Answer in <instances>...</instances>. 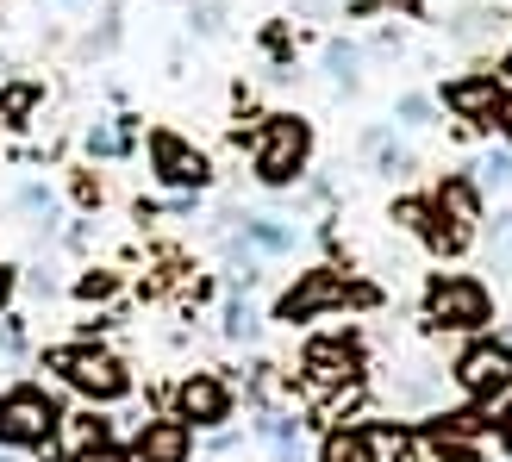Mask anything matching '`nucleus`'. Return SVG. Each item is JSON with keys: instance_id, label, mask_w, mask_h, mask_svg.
Returning a JSON list of instances; mask_svg holds the SVG:
<instances>
[{"instance_id": "obj_4", "label": "nucleus", "mask_w": 512, "mask_h": 462, "mask_svg": "<svg viewBox=\"0 0 512 462\" xmlns=\"http://www.w3.org/2000/svg\"><path fill=\"white\" fill-rule=\"evenodd\" d=\"M50 369H57L75 394H88V400H125L132 394V369H125L113 350H94V344L50 350Z\"/></svg>"}, {"instance_id": "obj_9", "label": "nucleus", "mask_w": 512, "mask_h": 462, "mask_svg": "<svg viewBox=\"0 0 512 462\" xmlns=\"http://www.w3.org/2000/svg\"><path fill=\"white\" fill-rule=\"evenodd\" d=\"M456 381H463L475 400L512 388V344H475L463 363H456Z\"/></svg>"}, {"instance_id": "obj_33", "label": "nucleus", "mask_w": 512, "mask_h": 462, "mask_svg": "<svg viewBox=\"0 0 512 462\" xmlns=\"http://www.w3.org/2000/svg\"><path fill=\"white\" fill-rule=\"evenodd\" d=\"M500 132H506V138H512V94H506V100H500Z\"/></svg>"}, {"instance_id": "obj_27", "label": "nucleus", "mask_w": 512, "mask_h": 462, "mask_svg": "<svg viewBox=\"0 0 512 462\" xmlns=\"http://www.w3.org/2000/svg\"><path fill=\"white\" fill-rule=\"evenodd\" d=\"M225 338H232V344H250V338H256V313H250L244 300L225 306Z\"/></svg>"}, {"instance_id": "obj_18", "label": "nucleus", "mask_w": 512, "mask_h": 462, "mask_svg": "<svg viewBox=\"0 0 512 462\" xmlns=\"http://www.w3.org/2000/svg\"><path fill=\"white\" fill-rule=\"evenodd\" d=\"M244 238L256 244V250H294V225H275V219H244Z\"/></svg>"}, {"instance_id": "obj_23", "label": "nucleus", "mask_w": 512, "mask_h": 462, "mask_svg": "<svg viewBox=\"0 0 512 462\" xmlns=\"http://www.w3.org/2000/svg\"><path fill=\"white\" fill-rule=\"evenodd\" d=\"M475 182H481V188H512V150H481Z\"/></svg>"}, {"instance_id": "obj_13", "label": "nucleus", "mask_w": 512, "mask_h": 462, "mask_svg": "<svg viewBox=\"0 0 512 462\" xmlns=\"http://www.w3.org/2000/svg\"><path fill=\"white\" fill-rule=\"evenodd\" d=\"M107 438H113L107 419H94V413H63L57 431H50V444H57L63 456H82V450H94V444H107Z\"/></svg>"}, {"instance_id": "obj_16", "label": "nucleus", "mask_w": 512, "mask_h": 462, "mask_svg": "<svg viewBox=\"0 0 512 462\" xmlns=\"http://www.w3.org/2000/svg\"><path fill=\"white\" fill-rule=\"evenodd\" d=\"M325 75H331V82H338L344 94H356V82H363V50H356V44H325Z\"/></svg>"}, {"instance_id": "obj_5", "label": "nucleus", "mask_w": 512, "mask_h": 462, "mask_svg": "<svg viewBox=\"0 0 512 462\" xmlns=\"http://www.w3.org/2000/svg\"><path fill=\"white\" fill-rule=\"evenodd\" d=\"M57 406H50L44 388H32V381H19V388L0 394V444L7 450H38L50 431H57Z\"/></svg>"}, {"instance_id": "obj_8", "label": "nucleus", "mask_w": 512, "mask_h": 462, "mask_svg": "<svg viewBox=\"0 0 512 462\" xmlns=\"http://www.w3.org/2000/svg\"><path fill=\"white\" fill-rule=\"evenodd\" d=\"M150 169H157V182L188 188V194H200V188L213 182V163L200 157L194 144H182L175 132H157V138H150Z\"/></svg>"}, {"instance_id": "obj_35", "label": "nucleus", "mask_w": 512, "mask_h": 462, "mask_svg": "<svg viewBox=\"0 0 512 462\" xmlns=\"http://www.w3.org/2000/svg\"><path fill=\"white\" fill-rule=\"evenodd\" d=\"M444 462H481V456H475V450H450Z\"/></svg>"}, {"instance_id": "obj_20", "label": "nucleus", "mask_w": 512, "mask_h": 462, "mask_svg": "<svg viewBox=\"0 0 512 462\" xmlns=\"http://www.w3.org/2000/svg\"><path fill=\"white\" fill-rule=\"evenodd\" d=\"M488 263H494V275H512V213H494V231H488Z\"/></svg>"}, {"instance_id": "obj_2", "label": "nucleus", "mask_w": 512, "mask_h": 462, "mask_svg": "<svg viewBox=\"0 0 512 462\" xmlns=\"http://www.w3.org/2000/svg\"><path fill=\"white\" fill-rule=\"evenodd\" d=\"M425 319L438 331H488L494 325V294L475 275H438L425 288Z\"/></svg>"}, {"instance_id": "obj_10", "label": "nucleus", "mask_w": 512, "mask_h": 462, "mask_svg": "<svg viewBox=\"0 0 512 462\" xmlns=\"http://www.w3.org/2000/svg\"><path fill=\"white\" fill-rule=\"evenodd\" d=\"M175 413L188 425H225L232 419V388H225L219 375H188L182 388H175Z\"/></svg>"}, {"instance_id": "obj_32", "label": "nucleus", "mask_w": 512, "mask_h": 462, "mask_svg": "<svg viewBox=\"0 0 512 462\" xmlns=\"http://www.w3.org/2000/svg\"><path fill=\"white\" fill-rule=\"evenodd\" d=\"M0 350H7V356H19V350H25V325H19L13 313H0Z\"/></svg>"}, {"instance_id": "obj_22", "label": "nucleus", "mask_w": 512, "mask_h": 462, "mask_svg": "<svg viewBox=\"0 0 512 462\" xmlns=\"http://www.w3.org/2000/svg\"><path fill=\"white\" fill-rule=\"evenodd\" d=\"M488 32H500V13H488V7H463L456 13V25H450V38H488Z\"/></svg>"}, {"instance_id": "obj_12", "label": "nucleus", "mask_w": 512, "mask_h": 462, "mask_svg": "<svg viewBox=\"0 0 512 462\" xmlns=\"http://www.w3.org/2000/svg\"><path fill=\"white\" fill-rule=\"evenodd\" d=\"M500 82L494 75H463V82H450L444 88V107L456 119H469V125H500Z\"/></svg>"}, {"instance_id": "obj_15", "label": "nucleus", "mask_w": 512, "mask_h": 462, "mask_svg": "<svg viewBox=\"0 0 512 462\" xmlns=\"http://www.w3.org/2000/svg\"><path fill=\"white\" fill-rule=\"evenodd\" d=\"M363 157L381 169V175H406L413 169V157H406V144H394L388 125H375V132H363Z\"/></svg>"}, {"instance_id": "obj_28", "label": "nucleus", "mask_w": 512, "mask_h": 462, "mask_svg": "<svg viewBox=\"0 0 512 462\" xmlns=\"http://www.w3.org/2000/svg\"><path fill=\"white\" fill-rule=\"evenodd\" d=\"M113 288H119V281L107 269H88L82 281H75V294H82V300H113Z\"/></svg>"}, {"instance_id": "obj_25", "label": "nucleus", "mask_w": 512, "mask_h": 462, "mask_svg": "<svg viewBox=\"0 0 512 462\" xmlns=\"http://www.w3.org/2000/svg\"><path fill=\"white\" fill-rule=\"evenodd\" d=\"M256 431H263V438H275L281 450L300 444V419H294V413H263V419H256Z\"/></svg>"}, {"instance_id": "obj_31", "label": "nucleus", "mask_w": 512, "mask_h": 462, "mask_svg": "<svg viewBox=\"0 0 512 462\" xmlns=\"http://www.w3.org/2000/svg\"><path fill=\"white\" fill-rule=\"evenodd\" d=\"M400 125H431V100L425 94H406L400 100Z\"/></svg>"}, {"instance_id": "obj_1", "label": "nucleus", "mask_w": 512, "mask_h": 462, "mask_svg": "<svg viewBox=\"0 0 512 462\" xmlns=\"http://www.w3.org/2000/svg\"><path fill=\"white\" fill-rule=\"evenodd\" d=\"M306 157H313V125L294 119V113H275L256 138V182L263 188H294L306 175Z\"/></svg>"}, {"instance_id": "obj_21", "label": "nucleus", "mask_w": 512, "mask_h": 462, "mask_svg": "<svg viewBox=\"0 0 512 462\" xmlns=\"http://www.w3.org/2000/svg\"><path fill=\"white\" fill-rule=\"evenodd\" d=\"M132 125H138V119H119V125H88V150H94V157H119L125 138H132Z\"/></svg>"}, {"instance_id": "obj_30", "label": "nucleus", "mask_w": 512, "mask_h": 462, "mask_svg": "<svg viewBox=\"0 0 512 462\" xmlns=\"http://www.w3.org/2000/svg\"><path fill=\"white\" fill-rule=\"evenodd\" d=\"M394 225L425 231V225H431V207H425V200H400V207H394Z\"/></svg>"}, {"instance_id": "obj_6", "label": "nucleus", "mask_w": 512, "mask_h": 462, "mask_svg": "<svg viewBox=\"0 0 512 462\" xmlns=\"http://www.w3.org/2000/svg\"><path fill=\"white\" fill-rule=\"evenodd\" d=\"M350 300H356V306H369L375 294H369V288H350L338 269H306L294 288L275 300V319H281V325H294V319H313V313H325V306H350Z\"/></svg>"}, {"instance_id": "obj_26", "label": "nucleus", "mask_w": 512, "mask_h": 462, "mask_svg": "<svg viewBox=\"0 0 512 462\" xmlns=\"http://www.w3.org/2000/svg\"><path fill=\"white\" fill-rule=\"evenodd\" d=\"M363 438H369V456H375V462H400L406 431H394V425H375V431H363Z\"/></svg>"}, {"instance_id": "obj_3", "label": "nucleus", "mask_w": 512, "mask_h": 462, "mask_svg": "<svg viewBox=\"0 0 512 462\" xmlns=\"http://www.w3.org/2000/svg\"><path fill=\"white\" fill-rule=\"evenodd\" d=\"M475 225H481V194H475V182L450 175V182L431 194V225L419 231V238H425L431 250L456 256V250H469V244H475Z\"/></svg>"}, {"instance_id": "obj_17", "label": "nucleus", "mask_w": 512, "mask_h": 462, "mask_svg": "<svg viewBox=\"0 0 512 462\" xmlns=\"http://www.w3.org/2000/svg\"><path fill=\"white\" fill-rule=\"evenodd\" d=\"M319 462H375V456H369L363 431H331V438L319 444Z\"/></svg>"}, {"instance_id": "obj_29", "label": "nucleus", "mask_w": 512, "mask_h": 462, "mask_svg": "<svg viewBox=\"0 0 512 462\" xmlns=\"http://www.w3.org/2000/svg\"><path fill=\"white\" fill-rule=\"evenodd\" d=\"M188 32L219 38V32H225V13H219V7H194V13H188Z\"/></svg>"}, {"instance_id": "obj_34", "label": "nucleus", "mask_w": 512, "mask_h": 462, "mask_svg": "<svg viewBox=\"0 0 512 462\" xmlns=\"http://www.w3.org/2000/svg\"><path fill=\"white\" fill-rule=\"evenodd\" d=\"M13 300V269H0V306Z\"/></svg>"}, {"instance_id": "obj_14", "label": "nucleus", "mask_w": 512, "mask_h": 462, "mask_svg": "<svg viewBox=\"0 0 512 462\" xmlns=\"http://www.w3.org/2000/svg\"><path fill=\"white\" fill-rule=\"evenodd\" d=\"M38 107H44V88L38 82H7V88H0V125H7V132L32 125Z\"/></svg>"}, {"instance_id": "obj_24", "label": "nucleus", "mask_w": 512, "mask_h": 462, "mask_svg": "<svg viewBox=\"0 0 512 462\" xmlns=\"http://www.w3.org/2000/svg\"><path fill=\"white\" fill-rule=\"evenodd\" d=\"M444 456H450V450H444V438H438L431 425L419 431V438H406V444H400V462H444Z\"/></svg>"}, {"instance_id": "obj_7", "label": "nucleus", "mask_w": 512, "mask_h": 462, "mask_svg": "<svg viewBox=\"0 0 512 462\" xmlns=\"http://www.w3.org/2000/svg\"><path fill=\"white\" fill-rule=\"evenodd\" d=\"M300 369H306V381H313L319 394H338V388H356L363 381V344L356 338H313L300 350Z\"/></svg>"}, {"instance_id": "obj_11", "label": "nucleus", "mask_w": 512, "mask_h": 462, "mask_svg": "<svg viewBox=\"0 0 512 462\" xmlns=\"http://www.w3.org/2000/svg\"><path fill=\"white\" fill-rule=\"evenodd\" d=\"M194 456V425L175 413V419H144L138 444H132V462H188Z\"/></svg>"}, {"instance_id": "obj_19", "label": "nucleus", "mask_w": 512, "mask_h": 462, "mask_svg": "<svg viewBox=\"0 0 512 462\" xmlns=\"http://www.w3.org/2000/svg\"><path fill=\"white\" fill-rule=\"evenodd\" d=\"M13 207H19V213H32V219L50 231V213H57V194H50L44 182H25V188L13 194Z\"/></svg>"}]
</instances>
